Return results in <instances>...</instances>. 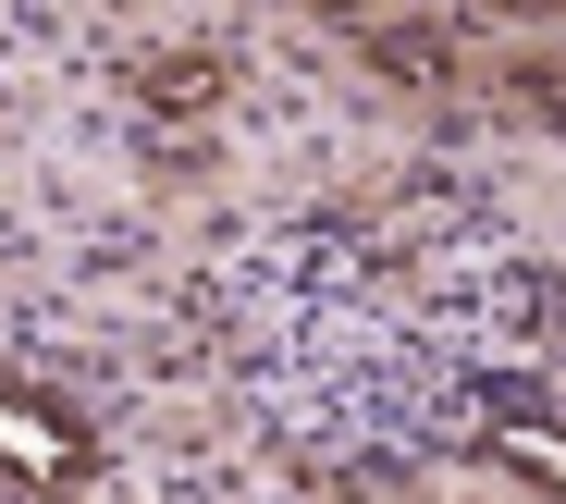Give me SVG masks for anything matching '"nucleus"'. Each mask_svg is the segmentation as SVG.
I'll use <instances>...</instances> for the list:
<instances>
[{"mask_svg":"<svg viewBox=\"0 0 566 504\" xmlns=\"http://www.w3.org/2000/svg\"><path fill=\"white\" fill-rule=\"evenodd\" d=\"M136 98H148V112H210V98H222V62H210V50L136 62Z\"/></svg>","mask_w":566,"mask_h":504,"instance_id":"obj_3","label":"nucleus"},{"mask_svg":"<svg viewBox=\"0 0 566 504\" xmlns=\"http://www.w3.org/2000/svg\"><path fill=\"white\" fill-rule=\"evenodd\" d=\"M481 443L517 468V480H542V492H566V419H530V407H493L481 419Z\"/></svg>","mask_w":566,"mask_h":504,"instance_id":"obj_2","label":"nucleus"},{"mask_svg":"<svg viewBox=\"0 0 566 504\" xmlns=\"http://www.w3.org/2000/svg\"><path fill=\"white\" fill-rule=\"evenodd\" d=\"M0 468L38 480V492H62V480H86V431L62 407H38V393H0Z\"/></svg>","mask_w":566,"mask_h":504,"instance_id":"obj_1","label":"nucleus"},{"mask_svg":"<svg viewBox=\"0 0 566 504\" xmlns=\"http://www.w3.org/2000/svg\"><path fill=\"white\" fill-rule=\"evenodd\" d=\"M481 13H566V0H481Z\"/></svg>","mask_w":566,"mask_h":504,"instance_id":"obj_4","label":"nucleus"},{"mask_svg":"<svg viewBox=\"0 0 566 504\" xmlns=\"http://www.w3.org/2000/svg\"><path fill=\"white\" fill-rule=\"evenodd\" d=\"M333 13H345V25H369V13H382V0H333Z\"/></svg>","mask_w":566,"mask_h":504,"instance_id":"obj_5","label":"nucleus"},{"mask_svg":"<svg viewBox=\"0 0 566 504\" xmlns=\"http://www.w3.org/2000/svg\"><path fill=\"white\" fill-rule=\"evenodd\" d=\"M542 98H554V112H566V74H542Z\"/></svg>","mask_w":566,"mask_h":504,"instance_id":"obj_6","label":"nucleus"}]
</instances>
